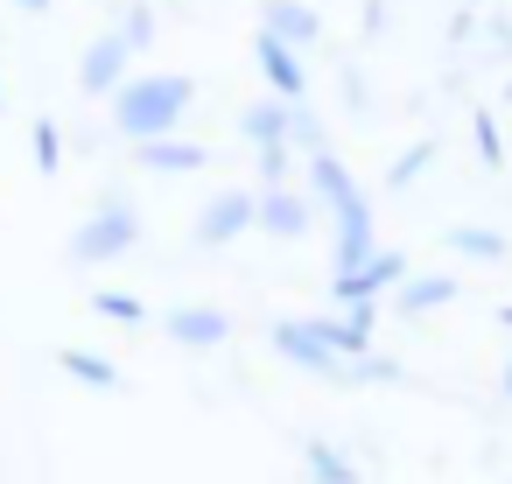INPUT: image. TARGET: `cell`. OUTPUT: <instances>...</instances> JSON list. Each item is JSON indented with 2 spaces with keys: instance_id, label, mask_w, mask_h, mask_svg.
<instances>
[{
  "instance_id": "cell-1",
  "label": "cell",
  "mask_w": 512,
  "mask_h": 484,
  "mask_svg": "<svg viewBox=\"0 0 512 484\" xmlns=\"http://www.w3.org/2000/svg\"><path fill=\"white\" fill-rule=\"evenodd\" d=\"M190 99H197V85H190V78H176V71L120 78V92H113V127H120L127 141H162V134H176V127H183Z\"/></svg>"
},
{
  "instance_id": "cell-2",
  "label": "cell",
  "mask_w": 512,
  "mask_h": 484,
  "mask_svg": "<svg viewBox=\"0 0 512 484\" xmlns=\"http://www.w3.org/2000/svg\"><path fill=\"white\" fill-rule=\"evenodd\" d=\"M134 246H141V218H134V204H106L99 218H85V225L71 232V260H78V267H106V260L134 253Z\"/></svg>"
},
{
  "instance_id": "cell-3",
  "label": "cell",
  "mask_w": 512,
  "mask_h": 484,
  "mask_svg": "<svg viewBox=\"0 0 512 484\" xmlns=\"http://www.w3.org/2000/svg\"><path fill=\"white\" fill-rule=\"evenodd\" d=\"M337 309H344V316H316L309 330L323 337V351H330V358H344V365H351V358H365V351H372L379 302H337Z\"/></svg>"
},
{
  "instance_id": "cell-4",
  "label": "cell",
  "mask_w": 512,
  "mask_h": 484,
  "mask_svg": "<svg viewBox=\"0 0 512 484\" xmlns=\"http://www.w3.org/2000/svg\"><path fill=\"white\" fill-rule=\"evenodd\" d=\"M239 232H253V197H246V190H218V197L197 211V246L218 253V246H232Z\"/></svg>"
},
{
  "instance_id": "cell-5",
  "label": "cell",
  "mask_w": 512,
  "mask_h": 484,
  "mask_svg": "<svg viewBox=\"0 0 512 484\" xmlns=\"http://www.w3.org/2000/svg\"><path fill=\"white\" fill-rule=\"evenodd\" d=\"M274 351H281L288 365L316 372V379H344V372H351V365H344V358H330V351H323V337H316L309 323H295V316H281V323H274Z\"/></svg>"
},
{
  "instance_id": "cell-6",
  "label": "cell",
  "mask_w": 512,
  "mask_h": 484,
  "mask_svg": "<svg viewBox=\"0 0 512 484\" xmlns=\"http://www.w3.org/2000/svg\"><path fill=\"white\" fill-rule=\"evenodd\" d=\"M260 36H274L288 50H309L323 36V15L309 8V0H260Z\"/></svg>"
},
{
  "instance_id": "cell-7",
  "label": "cell",
  "mask_w": 512,
  "mask_h": 484,
  "mask_svg": "<svg viewBox=\"0 0 512 484\" xmlns=\"http://www.w3.org/2000/svg\"><path fill=\"white\" fill-rule=\"evenodd\" d=\"M127 57H134V50L120 43V29H113V36H99V43L85 50V64H78V85H85L92 99H113V92H120V78H127Z\"/></svg>"
},
{
  "instance_id": "cell-8",
  "label": "cell",
  "mask_w": 512,
  "mask_h": 484,
  "mask_svg": "<svg viewBox=\"0 0 512 484\" xmlns=\"http://www.w3.org/2000/svg\"><path fill=\"white\" fill-rule=\"evenodd\" d=\"M253 57H260V78L274 85V99L302 106V92H309V71H302V57H295L288 43H274V36H260V43H253Z\"/></svg>"
},
{
  "instance_id": "cell-9",
  "label": "cell",
  "mask_w": 512,
  "mask_h": 484,
  "mask_svg": "<svg viewBox=\"0 0 512 484\" xmlns=\"http://www.w3.org/2000/svg\"><path fill=\"white\" fill-rule=\"evenodd\" d=\"M253 225H260L267 239H302V232H309V197L267 190V197H253Z\"/></svg>"
},
{
  "instance_id": "cell-10",
  "label": "cell",
  "mask_w": 512,
  "mask_h": 484,
  "mask_svg": "<svg viewBox=\"0 0 512 484\" xmlns=\"http://www.w3.org/2000/svg\"><path fill=\"white\" fill-rule=\"evenodd\" d=\"M372 253H379V239H372V197H358V204L337 211V274H351Z\"/></svg>"
},
{
  "instance_id": "cell-11",
  "label": "cell",
  "mask_w": 512,
  "mask_h": 484,
  "mask_svg": "<svg viewBox=\"0 0 512 484\" xmlns=\"http://www.w3.org/2000/svg\"><path fill=\"white\" fill-rule=\"evenodd\" d=\"M169 337L190 344V351H211V344L232 337V323H225V309H211V302H183V309H169Z\"/></svg>"
},
{
  "instance_id": "cell-12",
  "label": "cell",
  "mask_w": 512,
  "mask_h": 484,
  "mask_svg": "<svg viewBox=\"0 0 512 484\" xmlns=\"http://www.w3.org/2000/svg\"><path fill=\"white\" fill-rule=\"evenodd\" d=\"M134 162L155 169V176H190V169H204L211 155H204L197 141H183V134H162V141H134Z\"/></svg>"
},
{
  "instance_id": "cell-13",
  "label": "cell",
  "mask_w": 512,
  "mask_h": 484,
  "mask_svg": "<svg viewBox=\"0 0 512 484\" xmlns=\"http://www.w3.org/2000/svg\"><path fill=\"white\" fill-rule=\"evenodd\" d=\"M309 190H316V204H330V211H344V204H358V197H372L337 155H309Z\"/></svg>"
},
{
  "instance_id": "cell-14",
  "label": "cell",
  "mask_w": 512,
  "mask_h": 484,
  "mask_svg": "<svg viewBox=\"0 0 512 484\" xmlns=\"http://www.w3.org/2000/svg\"><path fill=\"white\" fill-rule=\"evenodd\" d=\"M400 253H372V260H358L351 274H337V302H379V288L386 281H400Z\"/></svg>"
},
{
  "instance_id": "cell-15",
  "label": "cell",
  "mask_w": 512,
  "mask_h": 484,
  "mask_svg": "<svg viewBox=\"0 0 512 484\" xmlns=\"http://www.w3.org/2000/svg\"><path fill=\"white\" fill-rule=\"evenodd\" d=\"M456 295H463L456 274H414V281H400L393 309H400V316H435V309H449Z\"/></svg>"
},
{
  "instance_id": "cell-16",
  "label": "cell",
  "mask_w": 512,
  "mask_h": 484,
  "mask_svg": "<svg viewBox=\"0 0 512 484\" xmlns=\"http://www.w3.org/2000/svg\"><path fill=\"white\" fill-rule=\"evenodd\" d=\"M288 127H295V106L288 99H267V106H246L239 113V134L253 148H288Z\"/></svg>"
},
{
  "instance_id": "cell-17",
  "label": "cell",
  "mask_w": 512,
  "mask_h": 484,
  "mask_svg": "<svg viewBox=\"0 0 512 484\" xmlns=\"http://www.w3.org/2000/svg\"><path fill=\"white\" fill-rule=\"evenodd\" d=\"M442 239H449V253H463V260H505V253H512V239L491 232V225H449Z\"/></svg>"
},
{
  "instance_id": "cell-18",
  "label": "cell",
  "mask_w": 512,
  "mask_h": 484,
  "mask_svg": "<svg viewBox=\"0 0 512 484\" xmlns=\"http://www.w3.org/2000/svg\"><path fill=\"white\" fill-rule=\"evenodd\" d=\"M57 365H64L71 379H85V386H99V393H113V386H120V372H113V358H99V351H78V344H64V351H57Z\"/></svg>"
},
{
  "instance_id": "cell-19",
  "label": "cell",
  "mask_w": 512,
  "mask_h": 484,
  "mask_svg": "<svg viewBox=\"0 0 512 484\" xmlns=\"http://www.w3.org/2000/svg\"><path fill=\"white\" fill-rule=\"evenodd\" d=\"M309 477L316 484H358V470H351V456L337 442H309Z\"/></svg>"
},
{
  "instance_id": "cell-20",
  "label": "cell",
  "mask_w": 512,
  "mask_h": 484,
  "mask_svg": "<svg viewBox=\"0 0 512 484\" xmlns=\"http://www.w3.org/2000/svg\"><path fill=\"white\" fill-rule=\"evenodd\" d=\"M92 309H99L106 323H127V330L148 316V309H141V295H127V288H99V295H92Z\"/></svg>"
},
{
  "instance_id": "cell-21",
  "label": "cell",
  "mask_w": 512,
  "mask_h": 484,
  "mask_svg": "<svg viewBox=\"0 0 512 484\" xmlns=\"http://www.w3.org/2000/svg\"><path fill=\"white\" fill-rule=\"evenodd\" d=\"M120 43H127V50H148V43H155V8H141V0H134V8H127V29H120Z\"/></svg>"
},
{
  "instance_id": "cell-22",
  "label": "cell",
  "mask_w": 512,
  "mask_h": 484,
  "mask_svg": "<svg viewBox=\"0 0 512 484\" xmlns=\"http://www.w3.org/2000/svg\"><path fill=\"white\" fill-rule=\"evenodd\" d=\"M57 162H64V148H57V120H36V169L57 176Z\"/></svg>"
},
{
  "instance_id": "cell-23",
  "label": "cell",
  "mask_w": 512,
  "mask_h": 484,
  "mask_svg": "<svg viewBox=\"0 0 512 484\" xmlns=\"http://www.w3.org/2000/svg\"><path fill=\"white\" fill-rule=\"evenodd\" d=\"M428 155H435V148H428V141H414V148H407V155L393 162V190H407V183L421 176V162H428Z\"/></svg>"
},
{
  "instance_id": "cell-24",
  "label": "cell",
  "mask_w": 512,
  "mask_h": 484,
  "mask_svg": "<svg viewBox=\"0 0 512 484\" xmlns=\"http://www.w3.org/2000/svg\"><path fill=\"white\" fill-rule=\"evenodd\" d=\"M260 176L267 190H288V148H260Z\"/></svg>"
},
{
  "instance_id": "cell-25",
  "label": "cell",
  "mask_w": 512,
  "mask_h": 484,
  "mask_svg": "<svg viewBox=\"0 0 512 484\" xmlns=\"http://www.w3.org/2000/svg\"><path fill=\"white\" fill-rule=\"evenodd\" d=\"M477 155L498 162V127H491V113H477Z\"/></svg>"
},
{
  "instance_id": "cell-26",
  "label": "cell",
  "mask_w": 512,
  "mask_h": 484,
  "mask_svg": "<svg viewBox=\"0 0 512 484\" xmlns=\"http://www.w3.org/2000/svg\"><path fill=\"white\" fill-rule=\"evenodd\" d=\"M15 8H22V15H50V0H15Z\"/></svg>"
},
{
  "instance_id": "cell-27",
  "label": "cell",
  "mask_w": 512,
  "mask_h": 484,
  "mask_svg": "<svg viewBox=\"0 0 512 484\" xmlns=\"http://www.w3.org/2000/svg\"><path fill=\"white\" fill-rule=\"evenodd\" d=\"M498 323H505V330H512V302H505V309H498Z\"/></svg>"
},
{
  "instance_id": "cell-28",
  "label": "cell",
  "mask_w": 512,
  "mask_h": 484,
  "mask_svg": "<svg viewBox=\"0 0 512 484\" xmlns=\"http://www.w3.org/2000/svg\"><path fill=\"white\" fill-rule=\"evenodd\" d=\"M505 393H512V365H505Z\"/></svg>"
}]
</instances>
